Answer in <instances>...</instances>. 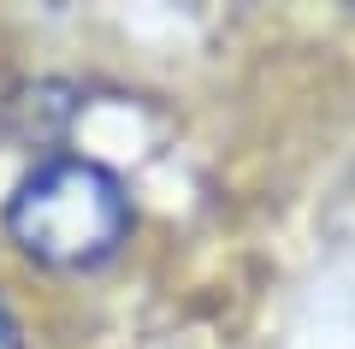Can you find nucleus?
<instances>
[{"instance_id": "f257e3e1", "label": "nucleus", "mask_w": 355, "mask_h": 349, "mask_svg": "<svg viewBox=\"0 0 355 349\" xmlns=\"http://www.w3.org/2000/svg\"><path fill=\"white\" fill-rule=\"evenodd\" d=\"M0 231L42 273H101L137 231V201L107 160L60 148L30 160L24 178L6 189Z\"/></svg>"}, {"instance_id": "f03ea898", "label": "nucleus", "mask_w": 355, "mask_h": 349, "mask_svg": "<svg viewBox=\"0 0 355 349\" xmlns=\"http://www.w3.org/2000/svg\"><path fill=\"white\" fill-rule=\"evenodd\" d=\"M89 112V89L71 83V77H24L0 95V137L42 154H60L71 125Z\"/></svg>"}, {"instance_id": "7ed1b4c3", "label": "nucleus", "mask_w": 355, "mask_h": 349, "mask_svg": "<svg viewBox=\"0 0 355 349\" xmlns=\"http://www.w3.org/2000/svg\"><path fill=\"white\" fill-rule=\"evenodd\" d=\"M0 349H30V337H24V320H18V308L6 296H0Z\"/></svg>"}]
</instances>
